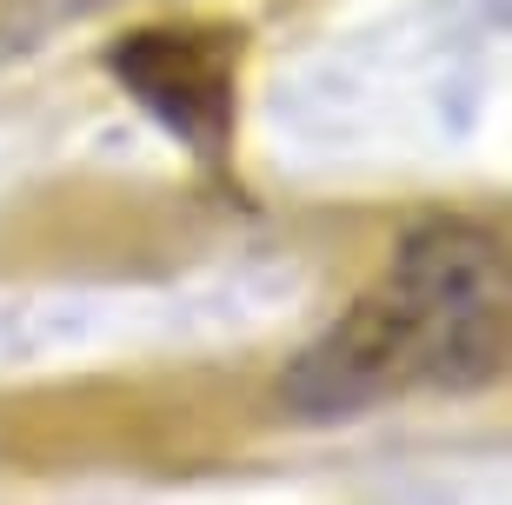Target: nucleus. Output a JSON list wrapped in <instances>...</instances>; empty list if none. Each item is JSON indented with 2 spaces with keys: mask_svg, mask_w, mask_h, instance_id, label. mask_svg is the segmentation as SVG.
Instances as JSON below:
<instances>
[{
  "mask_svg": "<svg viewBox=\"0 0 512 505\" xmlns=\"http://www.w3.org/2000/svg\"><path fill=\"white\" fill-rule=\"evenodd\" d=\"M512 379V226L479 213L419 220L300 366L286 399L313 419L453 399Z\"/></svg>",
  "mask_w": 512,
  "mask_h": 505,
  "instance_id": "obj_1",
  "label": "nucleus"
},
{
  "mask_svg": "<svg viewBox=\"0 0 512 505\" xmlns=\"http://www.w3.org/2000/svg\"><path fill=\"white\" fill-rule=\"evenodd\" d=\"M107 67L200 160H220L233 147V127H240V27H227V20H160V27L120 34Z\"/></svg>",
  "mask_w": 512,
  "mask_h": 505,
  "instance_id": "obj_2",
  "label": "nucleus"
}]
</instances>
